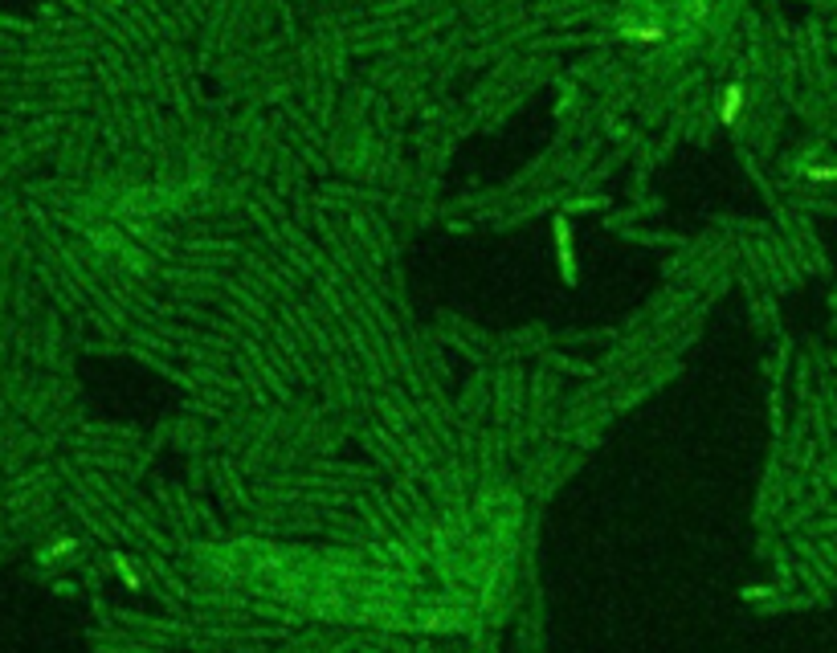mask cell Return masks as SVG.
Returning a JSON list of instances; mask_svg holds the SVG:
<instances>
[{"label":"cell","instance_id":"1","mask_svg":"<svg viewBox=\"0 0 837 653\" xmlns=\"http://www.w3.org/2000/svg\"><path fill=\"white\" fill-rule=\"evenodd\" d=\"M740 115H743V86L731 82V86H723V98H719V122H723V127H735Z\"/></svg>","mask_w":837,"mask_h":653},{"label":"cell","instance_id":"2","mask_svg":"<svg viewBox=\"0 0 837 653\" xmlns=\"http://www.w3.org/2000/svg\"><path fill=\"white\" fill-rule=\"evenodd\" d=\"M625 37H629V41H642V45H658V41L666 37V29H662V24H637V29H625Z\"/></svg>","mask_w":837,"mask_h":653},{"label":"cell","instance_id":"3","mask_svg":"<svg viewBox=\"0 0 837 653\" xmlns=\"http://www.w3.org/2000/svg\"><path fill=\"white\" fill-rule=\"evenodd\" d=\"M809 180H837V164H817V168H809Z\"/></svg>","mask_w":837,"mask_h":653},{"label":"cell","instance_id":"4","mask_svg":"<svg viewBox=\"0 0 837 653\" xmlns=\"http://www.w3.org/2000/svg\"><path fill=\"white\" fill-rule=\"evenodd\" d=\"M106 4H119V0H106Z\"/></svg>","mask_w":837,"mask_h":653}]
</instances>
